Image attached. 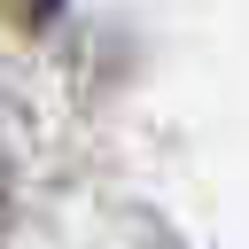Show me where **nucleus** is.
<instances>
[{
	"mask_svg": "<svg viewBox=\"0 0 249 249\" xmlns=\"http://www.w3.org/2000/svg\"><path fill=\"white\" fill-rule=\"evenodd\" d=\"M0 8H8V23H31V31H39V23H47L62 0H0Z\"/></svg>",
	"mask_w": 249,
	"mask_h": 249,
	"instance_id": "1",
	"label": "nucleus"
},
{
	"mask_svg": "<svg viewBox=\"0 0 249 249\" xmlns=\"http://www.w3.org/2000/svg\"><path fill=\"white\" fill-rule=\"evenodd\" d=\"M8 210H16V171H8V140H0V226H8Z\"/></svg>",
	"mask_w": 249,
	"mask_h": 249,
	"instance_id": "2",
	"label": "nucleus"
}]
</instances>
